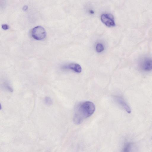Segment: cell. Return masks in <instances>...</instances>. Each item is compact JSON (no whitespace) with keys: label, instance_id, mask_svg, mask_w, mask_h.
<instances>
[{"label":"cell","instance_id":"4","mask_svg":"<svg viewBox=\"0 0 152 152\" xmlns=\"http://www.w3.org/2000/svg\"><path fill=\"white\" fill-rule=\"evenodd\" d=\"M141 67L143 70L149 71L152 70V60L150 58L144 59L142 62Z\"/></svg>","mask_w":152,"mask_h":152},{"label":"cell","instance_id":"1","mask_svg":"<svg viewBox=\"0 0 152 152\" xmlns=\"http://www.w3.org/2000/svg\"><path fill=\"white\" fill-rule=\"evenodd\" d=\"M96 107L92 102L85 101L81 103L77 107L74 116L73 121L75 124H80L85 119L94 113Z\"/></svg>","mask_w":152,"mask_h":152},{"label":"cell","instance_id":"10","mask_svg":"<svg viewBox=\"0 0 152 152\" xmlns=\"http://www.w3.org/2000/svg\"><path fill=\"white\" fill-rule=\"evenodd\" d=\"M28 8V6H27L25 5V6H24L23 7V10L24 11H26L27 10Z\"/></svg>","mask_w":152,"mask_h":152},{"label":"cell","instance_id":"6","mask_svg":"<svg viewBox=\"0 0 152 152\" xmlns=\"http://www.w3.org/2000/svg\"><path fill=\"white\" fill-rule=\"evenodd\" d=\"M115 99L118 103L119 104L123 106V107L124 108L127 113H131V110L130 107L128 106V105L122 98L119 97H115Z\"/></svg>","mask_w":152,"mask_h":152},{"label":"cell","instance_id":"5","mask_svg":"<svg viewBox=\"0 0 152 152\" xmlns=\"http://www.w3.org/2000/svg\"><path fill=\"white\" fill-rule=\"evenodd\" d=\"M64 69H69L74 71L77 73H80L82 72V69L80 65L76 63H71L64 67Z\"/></svg>","mask_w":152,"mask_h":152},{"label":"cell","instance_id":"2","mask_svg":"<svg viewBox=\"0 0 152 152\" xmlns=\"http://www.w3.org/2000/svg\"><path fill=\"white\" fill-rule=\"evenodd\" d=\"M33 38L37 40L44 39L46 36V32L44 28L41 26L35 27L32 31Z\"/></svg>","mask_w":152,"mask_h":152},{"label":"cell","instance_id":"9","mask_svg":"<svg viewBox=\"0 0 152 152\" xmlns=\"http://www.w3.org/2000/svg\"><path fill=\"white\" fill-rule=\"evenodd\" d=\"M2 28L3 29L5 30H7L9 29V26L6 24H4L2 26Z\"/></svg>","mask_w":152,"mask_h":152},{"label":"cell","instance_id":"7","mask_svg":"<svg viewBox=\"0 0 152 152\" xmlns=\"http://www.w3.org/2000/svg\"><path fill=\"white\" fill-rule=\"evenodd\" d=\"M96 50L97 52L98 53L101 52L104 50V48L103 45L101 43H98L96 47Z\"/></svg>","mask_w":152,"mask_h":152},{"label":"cell","instance_id":"8","mask_svg":"<svg viewBox=\"0 0 152 152\" xmlns=\"http://www.w3.org/2000/svg\"><path fill=\"white\" fill-rule=\"evenodd\" d=\"M45 102L46 104L50 105L52 104V102L50 98L49 97H46L45 98Z\"/></svg>","mask_w":152,"mask_h":152},{"label":"cell","instance_id":"3","mask_svg":"<svg viewBox=\"0 0 152 152\" xmlns=\"http://www.w3.org/2000/svg\"><path fill=\"white\" fill-rule=\"evenodd\" d=\"M101 18L102 22L108 27H114L116 25L114 17L111 14H104L101 15Z\"/></svg>","mask_w":152,"mask_h":152}]
</instances>
